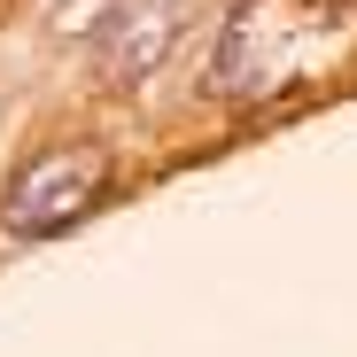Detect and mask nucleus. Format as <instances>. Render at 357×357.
Listing matches in <instances>:
<instances>
[{
    "mask_svg": "<svg viewBox=\"0 0 357 357\" xmlns=\"http://www.w3.org/2000/svg\"><path fill=\"white\" fill-rule=\"evenodd\" d=\"M326 24V0H241L210 47V93L272 101L311 70V47Z\"/></svg>",
    "mask_w": 357,
    "mask_h": 357,
    "instance_id": "f257e3e1",
    "label": "nucleus"
},
{
    "mask_svg": "<svg viewBox=\"0 0 357 357\" xmlns=\"http://www.w3.org/2000/svg\"><path fill=\"white\" fill-rule=\"evenodd\" d=\"M109 195V148L101 140H63L16 171L8 202H0V233L8 241H47V233L78 225L93 202Z\"/></svg>",
    "mask_w": 357,
    "mask_h": 357,
    "instance_id": "f03ea898",
    "label": "nucleus"
},
{
    "mask_svg": "<svg viewBox=\"0 0 357 357\" xmlns=\"http://www.w3.org/2000/svg\"><path fill=\"white\" fill-rule=\"evenodd\" d=\"M187 8H195V0H116L109 24L93 31L101 78H109V86H148V78L171 63V47L187 39Z\"/></svg>",
    "mask_w": 357,
    "mask_h": 357,
    "instance_id": "7ed1b4c3",
    "label": "nucleus"
}]
</instances>
